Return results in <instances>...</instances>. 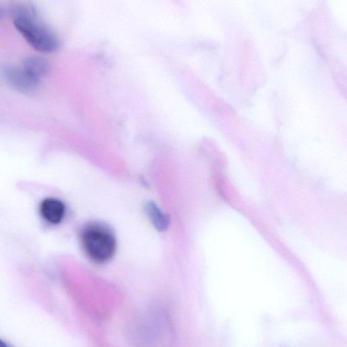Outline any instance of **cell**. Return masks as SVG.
Masks as SVG:
<instances>
[{"instance_id":"277c9868","label":"cell","mask_w":347,"mask_h":347,"mask_svg":"<svg viewBox=\"0 0 347 347\" xmlns=\"http://www.w3.org/2000/svg\"><path fill=\"white\" fill-rule=\"evenodd\" d=\"M40 214L46 223L52 225H58L65 218L66 206L57 198H46L40 205Z\"/></svg>"},{"instance_id":"7a4b0ae2","label":"cell","mask_w":347,"mask_h":347,"mask_svg":"<svg viewBox=\"0 0 347 347\" xmlns=\"http://www.w3.org/2000/svg\"><path fill=\"white\" fill-rule=\"evenodd\" d=\"M81 248L88 258L97 264L106 263L117 251V240L107 226L100 223L87 224L79 235Z\"/></svg>"},{"instance_id":"3957f363","label":"cell","mask_w":347,"mask_h":347,"mask_svg":"<svg viewBox=\"0 0 347 347\" xmlns=\"http://www.w3.org/2000/svg\"><path fill=\"white\" fill-rule=\"evenodd\" d=\"M4 77L10 86L19 93H34L38 87L40 81L27 74L22 67L9 66L4 69Z\"/></svg>"},{"instance_id":"52a82bcc","label":"cell","mask_w":347,"mask_h":347,"mask_svg":"<svg viewBox=\"0 0 347 347\" xmlns=\"http://www.w3.org/2000/svg\"><path fill=\"white\" fill-rule=\"evenodd\" d=\"M0 347H11L9 346V345H8L7 343H5V342H3V340H1V342H0Z\"/></svg>"},{"instance_id":"6da1fadb","label":"cell","mask_w":347,"mask_h":347,"mask_svg":"<svg viewBox=\"0 0 347 347\" xmlns=\"http://www.w3.org/2000/svg\"><path fill=\"white\" fill-rule=\"evenodd\" d=\"M14 25L35 50L44 53L55 51L59 40L55 34L38 18L36 10L28 4L13 9Z\"/></svg>"},{"instance_id":"8992f818","label":"cell","mask_w":347,"mask_h":347,"mask_svg":"<svg viewBox=\"0 0 347 347\" xmlns=\"http://www.w3.org/2000/svg\"><path fill=\"white\" fill-rule=\"evenodd\" d=\"M145 211L154 227L157 231H165L169 227V219L166 214H163L155 203H148L145 206Z\"/></svg>"},{"instance_id":"5b68a950","label":"cell","mask_w":347,"mask_h":347,"mask_svg":"<svg viewBox=\"0 0 347 347\" xmlns=\"http://www.w3.org/2000/svg\"><path fill=\"white\" fill-rule=\"evenodd\" d=\"M21 67L28 75L38 81L49 71V63L45 58L38 56H27Z\"/></svg>"}]
</instances>
